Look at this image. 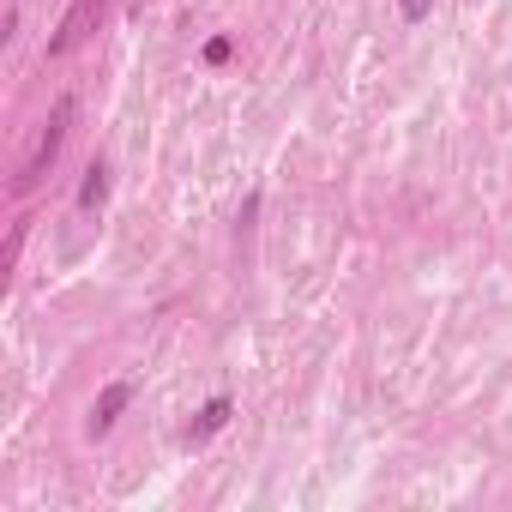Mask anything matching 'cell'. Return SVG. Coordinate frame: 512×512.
<instances>
[{"instance_id": "cell-1", "label": "cell", "mask_w": 512, "mask_h": 512, "mask_svg": "<svg viewBox=\"0 0 512 512\" xmlns=\"http://www.w3.org/2000/svg\"><path fill=\"white\" fill-rule=\"evenodd\" d=\"M67 127H73V97H61V103L49 109V127H43V139H37L31 163L19 169V187H37V181L55 169V157H61V145H67Z\"/></svg>"}, {"instance_id": "cell-2", "label": "cell", "mask_w": 512, "mask_h": 512, "mask_svg": "<svg viewBox=\"0 0 512 512\" xmlns=\"http://www.w3.org/2000/svg\"><path fill=\"white\" fill-rule=\"evenodd\" d=\"M133 404V386L127 380H115V386H103V398L91 404V434H109L115 422H121V410Z\"/></svg>"}, {"instance_id": "cell-3", "label": "cell", "mask_w": 512, "mask_h": 512, "mask_svg": "<svg viewBox=\"0 0 512 512\" xmlns=\"http://www.w3.org/2000/svg\"><path fill=\"white\" fill-rule=\"evenodd\" d=\"M97 7H103V0H73V13H67V19H61V31L49 37V55H67V49L85 37V25L97 19Z\"/></svg>"}, {"instance_id": "cell-4", "label": "cell", "mask_w": 512, "mask_h": 512, "mask_svg": "<svg viewBox=\"0 0 512 512\" xmlns=\"http://www.w3.org/2000/svg\"><path fill=\"white\" fill-rule=\"evenodd\" d=\"M229 410H235L229 398H211V404H205V410H199V416L187 422V446H199V440H211V434H217V428L229 422Z\"/></svg>"}, {"instance_id": "cell-5", "label": "cell", "mask_w": 512, "mask_h": 512, "mask_svg": "<svg viewBox=\"0 0 512 512\" xmlns=\"http://www.w3.org/2000/svg\"><path fill=\"white\" fill-rule=\"evenodd\" d=\"M103 199H109V169H103V163H91V169H85V181H79V205H85V211H97Z\"/></svg>"}, {"instance_id": "cell-6", "label": "cell", "mask_w": 512, "mask_h": 512, "mask_svg": "<svg viewBox=\"0 0 512 512\" xmlns=\"http://www.w3.org/2000/svg\"><path fill=\"white\" fill-rule=\"evenodd\" d=\"M428 13H434V0H398V19L404 25H422Z\"/></svg>"}]
</instances>
